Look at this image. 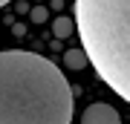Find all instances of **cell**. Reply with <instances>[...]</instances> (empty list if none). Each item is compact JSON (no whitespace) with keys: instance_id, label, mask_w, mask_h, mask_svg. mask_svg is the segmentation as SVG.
Masks as SVG:
<instances>
[{"instance_id":"obj_1","label":"cell","mask_w":130,"mask_h":124,"mask_svg":"<svg viewBox=\"0 0 130 124\" xmlns=\"http://www.w3.org/2000/svg\"><path fill=\"white\" fill-rule=\"evenodd\" d=\"M67 75L38 52H0V124H70Z\"/></svg>"},{"instance_id":"obj_2","label":"cell","mask_w":130,"mask_h":124,"mask_svg":"<svg viewBox=\"0 0 130 124\" xmlns=\"http://www.w3.org/2000/svg\"><path fill=\"white\" fill-rule=\"evenodd\" d=\"M75 32L98 78L130 104V0H75Z\"/></svg>"},{"instance_id":"obj_3","label":"cell","mask_w":130,"mask_h":124,"mask_svg":"<svg viewBox=\"0 0 130 124\" xmlns=\"http://www.w3.org/2000/svg\"><path fill=\"white\" fill-rule=\"evenodd\" d=\"M81 124H121L119 110H113L110 104H90L87 110L81 113Z\"/></svg>"},{"instance_id":"obj_4","label":"cell","mask_w":130,"mask_h":124,"mask_svg":"<svg viewBox=\"0 0 130 124\" xmlns=\"http://www.w3.org/2000/svg\"><path fill=\"white\" fill-rule=\"evenodd\" d=\"M72 32H75V20H72V17L61 14V17L52 20V35H55V38H70Z\"/></svg>"},{"instance_id":"obj_5","label":"cell","mask_w":130,"mask_h":124,"mask_svg":"<svg viewBox=\"0 0 130 124\" xmlns=\"http://www.w3.org/2000/svg\"><path fill=\"white\" fill-rule=\"evenodd\" d=\"M90 64L87 52H84V46H78V49H67V66L70 69H84Z\"/></svg>"},{"instance_id":"obj_6","label":"cell","mask_w":130,"mask_h":124,"mask_svg":"<svg viewBox=\"0 0 130 124\" xmlns=\"http://www.w3.org/2000/svg\"><path fill=\"white\" fill-rule=\"evenodd\" d=\"M29 17H32V23H46L49 12H46V6H35V9L29 12Z\"/></svg>"},{"instance_id":"obj_7","label":"cell","mask_w":130,"mask_h":124,"mask_svg":"<svg viewBox=\"0 0 130 124\" xmlns=\"http://www.w3.org/2000/svg\"><path fill=\"white\" fill-rule=\"evenodd\" d=\"M6 3H12V0H0V6H6Z\"/></svg>"}]
</instances>
